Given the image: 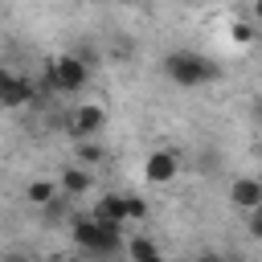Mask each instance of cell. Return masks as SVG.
<instances>
[{"label":"cell","instance_id":"obj_7","mask_svg":"<svg viewBox=\"0 0 262 262\" xmlns=\"http://www.w3.org/2000/svg\"><path fill=\"white\" fill-rule=\"evenodd\" d=\"M37 98V90H33V82L25 78V74H16V70H4L0 74V102L8 106V111H20L25 102H33Z\"/></svg>","mask_w":262,"mask_h":262},{"label":"cell","instance_id":"obj_9","mask_svg":"<svg viewBox=\"0 0 262 262\" xmlns=\"http://www.w3.org/2000/svg\"><path fill=\"white\" fill-rule=\"evenodd\" d=\"M57 180H61V192H70V196H86V192L94 188V176H90L82 164H66V172H61Z\"/></svg>","mask_w":262,"mask_h":262},{"label":"cell","instance_id":"obj_13","mask_svg":"<svg viewBox=\"0 0 262 262\" xmlns=\"http://www.w3.org/2000/svg\"><path fill=\"white\" fill-rule=\"evenodd\" d=\"M254 25H258V20H233V25H229V37H233V45H250V41H254V33H258Z\"/></svg>","mask_w":262,"mask_h":262},{"label":"cell","instance_id":"obj_16","mask_svg":"<svg viewBox=\"0 0 262 262\" xmlns=\"http://www.w3.org/2000/svg\"><path fill=\"white\" fill-rule=\"evenodd\" d=\"M111 4H123V8H127V4H135V0H111Z\"/></svg>","mask_w":262,"mask_h":262},{"label":"cell","instance_id":"obj_4","mask_svg":"<svg viewBox=\"0 0 262 262\" xmlns=\"http://www.w3.org/2000/svg\"><path fill=\"white\" fill-rule=\"evenodd\" d=\"M90 213L102 217V221H111V225H131V221L147 217V201L135 196V192H102Z\"/></svg>","mask_w":262,"mask_h":262},{"label":"cell","instance_id":"obj_5","mask_svg":"<svg viewBox=\"0 0 262 262\" xmlns=\"http://www.w3.org/2000/svg\"><path fill=\"white\" fill-rule=\"evenodd\" d=\"M66 127H70L74 139H94V135L106 131V111H102L98 102H78V106L70 111Z\"/></svg>","mask_w":262,"mask_h":262},{"label":"cell","instance_id":"obj_3","mask_svg":"<svg viewBox=\"0 0 262 262\" xmlns=\"http://www.w3.org/2000/svg\"><path fill=\"white\" fill-rule=\"evenodd\" d=\"M90 82V57L82 53H57L45 61V86L57 94H78Z\"/></svg>","mask_w":262,"mask_h":262},{"label":"cell","instance_id":"obj_14","mask_svg":"<svg viewBox=\"0 0 262 262\" xmlns=\"http://www.w3.org/2000/svg\"><path fill=\"white\" fill-rule=\"evenodd\" d=\"M250 233H254V237H262V205H258V209H250Z\"/></svg>","mask_w":262,"mask_h":262},{"label":"cell","instance_id":"obj_8","mask_svg":"<svg viewBox=\"0 0 262 262\" xmlns=\"http://www.w3.org/2000/svg\"><path fill=\"white\" fill-rule=\"evenodd\" d=\"M229 205L242 209V213L258 209V205H262V180H258V176H237V180H229Z\"/></svg>","mask_w":262,"mask_h":262},{"label":"cell","instance_id":"obj_11","mask_svg":"<svg viewBox=\"0 0 262 262\" xmlns=\"http://www.w3.org/2000/svg\"><path fill=\"white\" fill-rule=\"evenodd\" d=\"M74 156H78V164H102V160H106V147H102L98 135H94V139H78Z\"/></svg>","mask_w":262,"mask_h":262},{"label":"cell","instance_id":"obj_12","mask_svg":"<svg viewBox=\"0 0 262 262\" xmlns=\"http://www.w3.org/2000/svg\"><path fill=\"white\" fill-rule=\"evenodd\" d=\"M127 258H135V262H156V258H160V246H156L151 237H131V242H127Z\"/></svg>","mask_w":262,"mask_h":262},{"label":"cell","instance_id":"obj_10","mask_svg":"<svg viewBox=\"0 0 262 262\" xmlns=\"http://www.w3.org/2000/svg\"><path fill=\"white\" fill-rule=\"evenodd\" d=\"M25 196H29V205H37V209H49V205L61 196V180H29Z\"/></svg>","mask_w":262,"mask_h":262},{"label":"cell","instance_id":"obj_1","mask_svg":"<svg viewBox=\"0 0 262 262\" xmlns=\"http://www.w3.org/2000/svg\"><path fill=\"white\" fill-rule=\"evenodd\" d=\"M123 229H127V225H111V221H102V217H94V213L70 221V237H74V246H78L82 254H90V258H115V254H127V237H123Z\"/></svg>","mask_w":262,"mask_h":262},{"label":"cell","instance_id":"obj_15","mask_svg":"<svg viewBox=\"0 0 262 262\" xmlns=\"http://www.w3.org/2000/svg\"><path fill=\"white\" fill-rule=\"evenodd\" d=\"M250 16H254V20L262 25V0H254V4H250Z\"/></svg>","mask_w":262,"mask_h":262},{"label":"cell","instance_id":"obj_6","mask_svg":"<svg viewBox=\"0 0 262 262\" xmlns=\"http://www.w3.org/2000/svg\"><path fill=\"white\" fill-rule=\"evenodd\" d=\"M176 176H180V156H176L172 147L147 151V160H143V180H147V184H168V180H176Z\"/></svg>","mask_w":262,"mask_h":262},{"label":"cell","instance_id":"obj_2","mask_svg":"<svg viewBox=\"0 0 262 262\" xmlns=\"http://www.w3.org/2000/svg\"><path fill=\"white\" fill-rule=\"evenodd\" d=\"M160 70H164V78H168L172 86H180V90H201V86H209V82L221 78V66H217L213 57L196 53V49H172V53L160 61Z\"/></svg>","mask_w":262,"mask_h":262}]
</instances>
